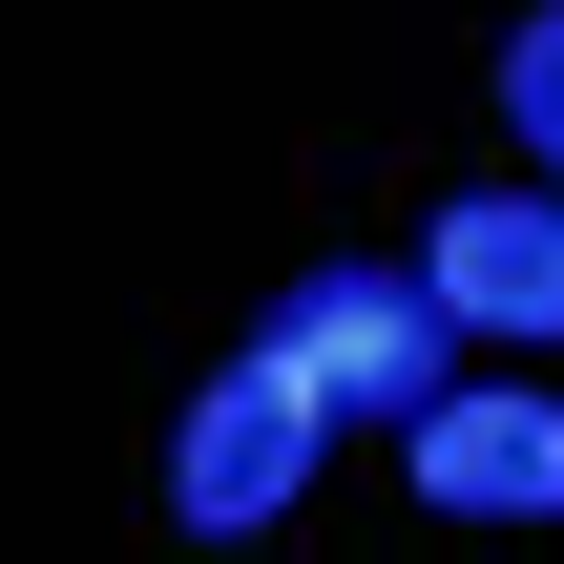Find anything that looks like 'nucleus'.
Returning a JSON list of instances; mask_svg holds the SVG:
<instances>
[{"instance_id":"obj_4","label":"nucleus","mask_w":564,"mask_h":564,"mask_svg":"<svg viewBox=\"0 0 564 564\" xmlns=\"http://www.w3.org/2000/svg\"><path fill=\"white\" fill-rule=\"evenodd\" d=\"M398 460H419L440 523H544V502H564V398H502V377L460 398V377H440V398L398 419Z\"/></svg>"},{"instance_id":"obj_5","label":"nucleus","mask_w":564,"mask_h":564,"mask_svg":"<svg viewBox=\"0 0 564 564\" xmlns=\"http://www.w3.org/2000/svg\"><path fill=\"white\" fill-rule=\"evenodd\" d=\"M502 126H523V167L564 188V0L523 21V42H502Z\"/></svg>"},{"instance_id":"obj_3","label":"nucleus","mask_w":564,"mask_h":564,"mask_svg":"<svg viewBox=\"0 0 564 564\" xmlns=\"http://www.w3.org/2000/svg\"><path fill=\"white\" fill-rule=\"evenodd\" d=\"M419 272H440V314H460V335L564 356V188H460V209L419 230Z\"/></svg>"},{"instance_id":"obj_2","label":"nucleus","mask_w":564,"mask_h":564,"mask_svg":"<svg viewBox=\"0 0 564 564\" xmlns=\"http://www.w3.org/2000/svg\"><path fill=\"white\" fill-rule=\"evenodd\" d=\"M314 440H335V419H314L272 356H230V377L188 398V440H167V523H188V544H251V523H293Z\"/></svg>"},{"instance_id":"obj_1","label":"nucleus","mask_w":564,"mask_h":564,"mask_svg":"<svg viewBox=\"0 0 564 564\" xmlns=\"http://www.w3.org/2000/svg\"><path fill=\"white\" fill-rule=\"evenodd\" d=\"M251 356H272L314 419H419L440 356H460V314H440V272H377V251H356V272H293V314H272Z\"/></svg>"}]
</instances>
